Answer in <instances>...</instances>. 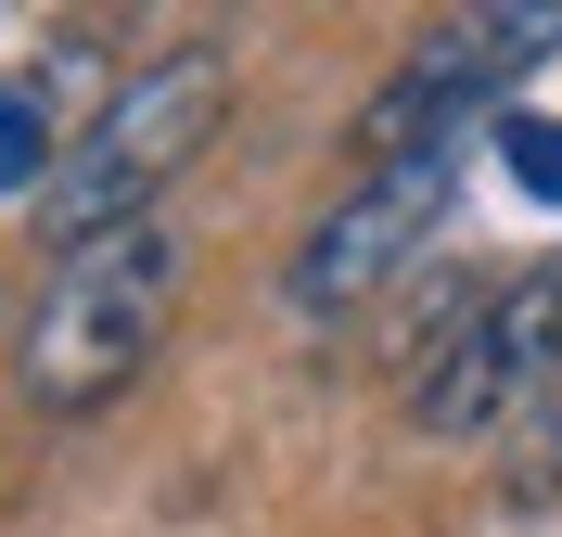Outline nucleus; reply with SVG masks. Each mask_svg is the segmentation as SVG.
I'll return each instance as SVG.
<instances>
[{
    "instance_id": "3",
    "label": "nucleus",
    "mask_w": 562,
    "mask_h": 537,
    "mask_svg": "<svg viewBox=\"0 0 562 537\" xmlns=\"http://www.w3.org/2000/svg\"><path fill=\"white\" fill-rule=\"evenodd\" d=\"M460 167H473V142H422V154H396V167H358V192H333V205L307 217V244L281 269V307H294V321L371 307V294L435 244V217L460 205Z\"/></svg>"
},
{
    "instance_id": "7",
    "label": "nucleus",
    "mask_w": 562,
    "mask_h": 537,
    "mask_svg": "<svg viewBox=\"0 0 562 537\" xmlns=\"http://www.w3.org/2000/svg\"><path fill=\"white\" fill-rule=\"evenodd\" d=\"M498 154H512V179H525L537 205H562V128L550 115H498Z\"/></svg>"
},
{
    "instance_id": "2",
    "label": "nucleus",
    "mask_w": 562,
    "mask_h": 537,
    "mask_svg": "<svg viewBox=\"0 0 562 537\" xmlns=\"http://www.w3.org/2000/svg\"><path fill=\"white\" fill-rule=\"evenodd\" d=\"M231 90H244V52H231V38H179V52L128 65V90H115V103L65 142V179H52V244L140 231L154 192H167V179L231 128Z\"/></svg>"
},
{
    "instance_id": "4",
    "label": "nucleus",
    "mask_w": 562,
    "mask_h": 537,
    "mask_svg": "<svg viewBox=\"0 0 562 537\" xmlns=\"http://www.w3.org/2000/svg\"><path fill=\"white\" fill-rule=\"evenodd\" d=\"M537 52H562V0H498V13H448V26H422L409 65L358 103V154L396 167V154H422V142H473V115H486Z\"/></svg>"
},
{
    "instance_id": "1",
    "label": "nucleus",
    "mask_w": 562,
    "mask_h": 537,
    "mask_svg": "<svg viewBox=\"0 0 562 537\" xmlns=\"http://www.w3.org/2000/svg\"><path fill=\"white\" fill-rule=\"evenodd\" d=\"M179 282H192V244H179L167 217L52 244L26 321H13V384H26V410H38V423H90L103 396H128L140 358L167 346Z\"/></svg>"
},
{
    "instance_id": "6",
    "label": "nucleus",
    "mask_w": 562,
    "mask_h": 537,
    "mask_svg": "<svg viewBox=\"0 0 562 537\" xmlns=\"http://www.w3.org/2000/svg\"><path fill=\"white\" fill-rule=\"evenodd\" d=\"M52 179H65V142H52L38 77H0V192H38L52 205Z\"/></svg>"
},
{
    "instance_id": "5",
    "label": "nucleus",
    "mask_w": 562,
    "mask_h": 537,
    "mask_svg": "<svg viewBox=\"0 0 562 537\" xmlns=\"http://www.w3.org/2000/svg\"><path fill=\"white\" fill-rule=\"evenodd\" d=\"M537 384H562V269H537V282L486 294L473 307V333L448 346V371L409 396L422 435H486L498 410H525Z\"/></svg>"
}]
</instances>
